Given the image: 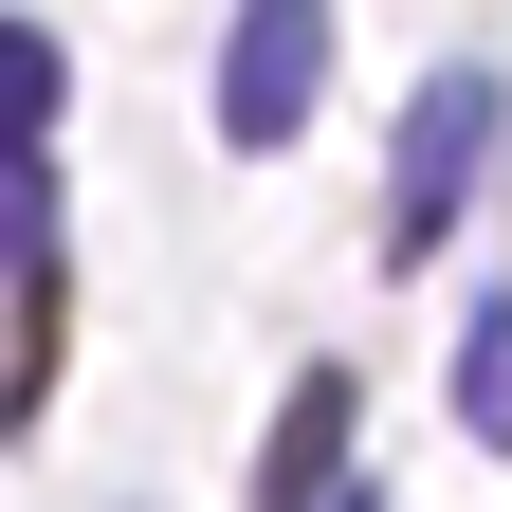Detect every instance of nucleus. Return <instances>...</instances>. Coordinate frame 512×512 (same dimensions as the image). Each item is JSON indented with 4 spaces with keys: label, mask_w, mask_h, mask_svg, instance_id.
<instances>
[{
    "label": "nucleus",
    "mask_w": 512,
    "mask_h": 512,
    "mask_svg": "<svg viewBox=\"0 0 512 512\" xmlns=\"http://www.w3.org/2000/svg\"><path fill=\"white\" fill-rule=\"evenodd\" d=\"M348 421H366L348 366H311L293 403H275V439H256V512H330V494H348Z\"/></svg>",
    "instance_id": "nucleus-3"
},
{
    "label": "nucleus",
    "mask_w": 512,
    "mask_h": 512,
    "mask_svg": "<svg viewBox=\"0 0 512 512\" xmlns=\"http://www.w3.org/2000/svg\"><path fill=\"white\" fill-rule=\"evenodd\" d=\"M55 92H74V55H55L37 19H0V128H55Z\"/></svg>",
    "instance_id": "nucleus-6"
},
{
    "label": "nucleus",
    "mask_w": 512,
    "mask_h": 512,
    "mask_svg": "<svg viewBox=\"0 0 512 512\" xmlns=\"http://www.w3.org/2000/svg\"><path fill=\"white\" fill-rule=\"evenodd\" d=\"M330 92V0H238L220 19V147H293Z\"/></svg>",
    "instance_id": "nucleus-2"
},
{
    "label": "nucleus",
    "mask_w": 512,
    "mask_h": 512,
    "mask_svg": "<svg viewBox=\"0 0 512 512\" xmlns=\"http://www.w3.org/2000/svg\"><path fill=\"white\" fill-rule=\"evenodd\" d=\"M330 512H366V494H330Z\"/></svg>",
    "instance_id": "nucleus-7"
},
{
    "label": "nucleus",
    "mask_w": 512,
    "mask_h": 512,
    "mask_svg": "<svg viewBox=\"0 0 512 512\" xmlns=\"http://www.w3.org/2000/svg\"><path fill=\"white\" fill-rule=\"evenodd\" d=\"M458 421H476L494 458H512V293L476 311V348H458Z\"/></svg>",
    "instance_id": "nucleus-5"
},
{
    "label": "nucleus",
    "mask_w": 512,
    "mask_h": 512,
    "mask_svg": "<svg viewBox=\"0 0 512 512\" xmlns=\"http://www.w3.org/2000/svg\"><path fill=\"white\" fill-rule=\"evenodd\" d=\"M494 128H512V92L476 74H421V110H403V147H384V256H439L476 220V165H494Z\"/></svg>",
    "instance_id": "nucleus-1"
},
{
    "label": "nucleus",
    "mask_w": 512,
    "mask_h": 512,
    "mask_svg": "<svg viewBox=\"0 0 512 512\" xmlns=\"http://www.w3.org/2000/svg\"><path fill=\"white\" fill-rule=\"evenodd\" d=\"M55 256V165H37V128H0V275H37Z\"/></svg>",
    "instance_id": "nucleus-4"
}]
</instances>
